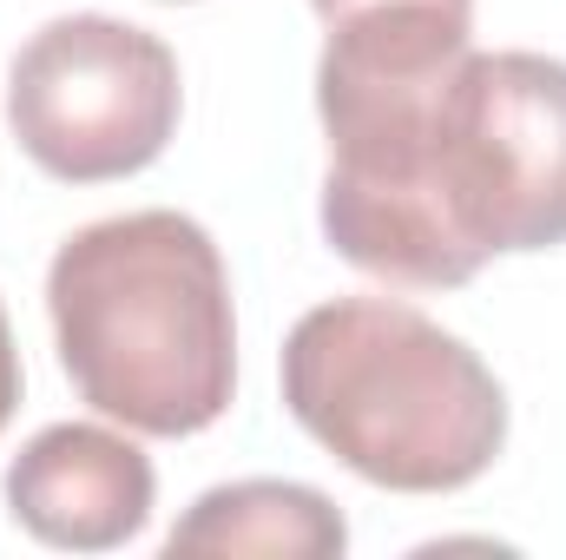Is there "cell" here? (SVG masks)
<instances>
[{
    "label": "cell",
    "mask_w": 566,
    "mask_h": 560,
    "mask_svg": "<svg viewBox=\"0 0 566 560\" xmlns=\"http://www.w3.org/2000/svg\"><path fill=\"white\" fill-rule=\"evenodd\" d=\"M323 231L356 271L409 290L566 245V60L468 53L363 178L323 185Z\"/></svg>",
    "instance_id": "cell-1"
},
{
    "label": "cell",
    "mask_w": 566,
    "mask_h": 560,
    "mask_svg": "<svg viewBox=\"0 0 566 560\" xmlns=\"http://www.w3.org/2000/svg\"><path fill=\"white\" fill-rule=\"evenodd\" d=\"M46 310L80 403L139 435H198L231 409L238 317L211 231L185 211H126L53 251Z\"/></svg>",
    "instance_id": "cell-2"
},
{
    "label": "cell",
    "mask_w": 566,
    "mask_h": 560,
    "mask_svg": "<svg viewBox=\"0 0 566 560\" xmlns=\"http://www.w3.org/2000/svg\"><path fill=\"white\" fill-rule=\"evenodd\" d=\"M283 409L343 468L396 495L468 488L507 442L494 370L396 297L316 303L283 343Z\"/></svg>",
    "instance_id": "cell-3"
},
{
    "label": "cell",
    "mask_w": 566,
    "mask_h": 560,
    "mask_svg": "<svg viewBox=\"0 0 566 560\" xmlns=\"http://www.w3.org/2000/svg\"><path fill=\"white\" fill-rule=\"evenodd\" d=\"M178 100L171 46L113 13L46 20L7 73L13 139L66 185L145 172L178 133Z\"/></svg>",
    "instance_id": "cell-4"
},
{
    "label": "cell",
    "mask_w": 566,
    "mask_h": 560,
    "mask_svg": "<svg viewBox=\"0 0 566 560\" xmlns=\"http://www.w3.org/2000/svg\"><path fill=\"white\" fill-rule=\"evenodd\" d=\"M151 462L126 435L93 422H53L40 428L13 468H7V508L13 521L66 554H106L126 548L151 521Z\"/></svg>",
    "instance_id": "cell-5"
},
{
    "label": "cell",
    "mask_w": 566,
    "mask_h": 560,
    "mask_svg": "<svg viewBox=\"0 0 566 560\" xmlns=\"http://www.w3.org/2000/svg\"><path fill=\"white\" fill-rule=\"evenodd\" d=\"M349 548L329 495L303 481H231L191 501V515L165 535V554H264V560H336Z\"/></svg>",
    "instance_id": "cell-6"
},
{
    "label": "cell",
    "mask_w": 566,
    "mask_h": 560,
    "mask_svg": "<svg viewBox=\"0 0 566 560\" xmlns=\"http://www.w3.org/2000/svg\"><path fill=\"white\" fill-rule=\"evenodd\" d=\"M20 409V350H13V330H7V310H0V428Z\"/></svg>",
    "instance_id": "cell-7"
},
{
    "label": "cell",
    "mask_w": 566,
    "mask_h": 560,
    "mask_svg": "<svg viewBox=\"0 0 566 560\" xmlns=\"http://www.w3.org/2000/svg\"><path fill=\"white\" fill-rule=\"evenodd\" d=\"M316 13H323V27H336V20H349V13H363V7H389V0H310ZM434 7H454V13H468L474 0H434Z\"/></svg>",
    "instance_id": "cell-8"
}]
</instances>
